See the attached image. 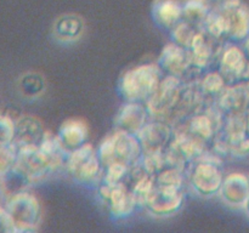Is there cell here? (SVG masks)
<instances>
[{
	"label": "cell",
	"mask_w": 249,
	"mask_h": 233,
	"mask_svg": "<svg viewBox=\"0 0 249 233\" xmlns=\"http://www.w3.org/2000/svg\"><path fill=\"white\" fill-rule=\"evenodd\" d=\"M48 133L38 119L32 116H22L15 121L14 143L17 148L39 147Z\"/></svg>",
	"instance_id": "cell-17"
},
{
	"label": "cell",
	"mask_w": 249,
	"mask_h": 233,
	"mask_svg": "<svg viewBox=\"0 0 249 233\" xmlns=\"http://www.w3.org/2000/svg\"><path fill=\"white\" fill-rule=\"evenodd\" d=\"M15 230L14 222L7 213L6 208L0 205V233H14Z\"/></svg>",
	"instance_id": "cell-30"
},
{
	"label": "cell",
	"mask_w": 249,
	"mask_h": 233,
	"mask_svg": "<svg viewBox=\"0 0 249 233\" xmlns=\"http://www.w3.org/2000/svg\"><path fill=\"white\" fill-rule=\"evenodd\" d=\"M158 66L164 75H174L184 80L189 73L196 68L192 65L191 53L189 49L175 43H169L160 52Z\"/></svg>",
	"instance_id": "cell-10"
},
{
	"label": "cell",
	"mask_w": 249,
	"mask_h": 233,
	"mask_svg": "<svg viewBox=\"0 0 249 233\" xmlns=\"http://www.w3.org/2000/svg\"><path fill=\"white\" fill-rule=\"evenodd\" d=\"M216 106L224 116L245 114L249 112V80L226 85L225 89L216 96Z\"/></svg>",
	"instance_id": "cell-12"
},
{
	"label": "cell",
	"mask_w": 249,
	"mask_h": 233,
	"mask_svg": "<svg viewBox=\"0 0 249 233\" xmlns=\"http://www.w3.org/2000/svg\"><path fill=\"white\" fill-rule=\"evenodd\" d=\"M65 166L73 179L83 183L95 181L104 172L97 150L89 143H85L78 150H72L68 155Z\"/></svg>",
	"instance_id": "cell-6"
},
{
	"label": "cell",
	"mask_w": 249,
	"mask_h": 233,
	"mask_svg": "<svg viewBox=\"0 0 249 233\" xmlns=\"http://www.w3.org/2000/svg\"><path fill=\"white\" fill-rule=\"evenodd\" d=\"M245 209H246V211H247V214L249 215V197H248L247 201H246V204H245Z\"/></svg>",
	"instance_id": "cell-32"
},
{
	"label": "cell",
	"mask_w": 249,
	"mask_h": 233,
	"mask_svg": "<svg viewBox=\"0 0 249 233\" xmlns=\"http://www.w3.org/2000/svg\"><path fill=\"white\" fill-rule=\"evenodd\" d=\"M202 31L206 32L216 40L228 39L229 35V18L221 9L211 10L208 16L201 26Z\"/></svg>",
	"instance_id": "cell-21"
},
{
	"label": "cell",
	"mask_w": 249,
	"mask_h": 233,
	"mask_svg": "<svg viewBox=\"0 0 249 233\" xmlns=\"http://www.w3.org/2000/svg\"><path fill=\"white\" fill-rule=\"evenodd\" d=\"M0 194H2V189H1V184H0Z\"/></svg>",
	"instance_id": "cell-34"
},
{
	"label": "cell",
	"mask_w": 249,
	"mask_h": 233,
	"mask_svg": "<svg viewBox=\"0 0 249 233\" xmlns=\"http://www.w3.org/2000/svg\"><path fill=\"white\" fill-rule=\"evenodd\" d=\"M211 11L208 0H185L182 1V19L201 28Z\"/></svg>",
	"instance_id": "cell-22"
},
{
	"label": "cell",
	"mask_w": 249,
	"mask_h": 233,
	"mask_svg": "<svg viewBox=\"0 0 249 233\" xmlns=\"http://www.w3.org/2000/svg\"><path fill=\"white\" fill-rule=\"evenodd\" d=\"M153 18L160 26L172 29L182 19V1L156 0L153 4Z\"/></svg>",
	"instance_id": "cell-20"
},
{
	"label": "cell",
	"mask_w": 249,
	"mask_h": 233,
	"mask_svg": "<svg viewBox=\"0 0 249 233\" xmlns=\"http://www.w3.org/2000/svg\"><path fill=\"white\" fill-rule=\"evenodd\" d=\"M184 170L175 166H167L158 172L155 176L156 184L158 186H167V187H178L182 188L185 182Z\"/></svg>",
	"instance_id": "cell-25"
},
{
	"label": "cell",
	"mask_w": 249,
	"mask_h": 233,
	"mask_svg": "<svg viewBox=\"0 0 249 233\" xmlns=\"http://www.w3.org/2000/svg\"><path fill=\"white\" fill-rule=\"evenodd\" d=\"M150 116L147 107L142 102H126L121 107L114 119L117 130H123L138 135L146 125Z\"/></svg>",
	"instance_id": "cell-16"
},
{
	"label": "cell",
	"mask_w": 249,
	"mask_h": 233,
	"mask_svg": "<svg viewBox=\"0 0 249 233\" xmlns=\"http://www.w3.org/2000/svg\"><path fill=\"white\" fill-rule=\"evenodd\" d=\"M226 142H228L229 154L237 158H245L249 155V135L238 138V140L226 141Z\"/></svg>",
	"instance_id": "cell-29"
},
{
	"label": "cell",
	"mask_w": 249,
	"mask_h": 233,
	"mask_svg": "<svg viewBox=\"0 0 249 233\" xmlns=\"http://www.w3.org/2000/svg\"><path fill=\"white\" fill-rule=\"evenodd\" d=\"M243 50H245L246 56H247V58L249 61V36L245 40V44H243Z\"/></svg>",
	"instance_id": "cell-31"
},
{
	"label": "cell",
	"mask_w": 249,
	"mask_h": 233,
	"mask_svg": "<svg viewBox=\"0 0 249 233\" xmlns=\"http://www.w3.org/2000/svg\"><path fill=\"white\" fill-rule=\"evenodd\" d=\"M184 80L174 75H164L155 94L146 102L150 116L158 120L170 123L173 113L181 97Z\"/></svg>",
	"instance_id": "cell-4"
},
{
	"label": "cell",
	"mask_w": 249,
	"mask_h": 233,
	"mask_svg": "<svg viewBox=\"0 0 249 233\" xmlns=\"http://www.w3.org/2000/svg\"><path fill=\"white\" fill-rule=\"evenodd\" d=\"M100 196L107 204L109 213L116 218H125L136 209L138 201L131 189L124 182L109 184L102 182L99 188Z\"/></svg>",
	"instance_id": "cell-9"
},
{
	"label": "cell",
	"mask_w": 249,
	"mask_h": 233,
	"mask_svg": "<svg viewBox=\"0 0 249 233\" xmlns=\"http://www.w3.org/2000/svg\"><path fill=\"white\" fill-rule=\"evenodd\" d=\"M182 204H184L182 188L156 184L145 208L155 216H169L178 213L181 209Z\"/></svg>",
	"instance_id": "cell-11"
},
{
	"label": "cell",
	"mask_w": 249,
	"mask_h": 233,
	"mask_svg": "<svg viewBox=\"0 0 249 233\" xmlns=\"http://www.w3.org/2000/svg\"><path fill=\"white\" fill-rule=\"evenodd\" d=\"M218 67L228 85L249 80V61L240 46L228 45L221 49Z\"/></svg>",
	"instance_id": "cell-8"
},
{
	"label": "cell",
	"mask_w": 249,
	"mask_h": 233,
	"mask_svg": "<svg viewBox=\"0 0 249 233\" xmlns=\"http://www.w3.org/2000/svg\"><path fill=\"white\" fill-rule=\"evenodd\" d=\"M199 84H201L203 92L208 97H216L228 85L219 70H213V72H208L207 74H204L199 80Z\"/></svg>",
	"instance_id": "cell-26"
},
{
	"label": "cell",
	"mask_w": 249,
	"mask_h": 233,
	"mask_svg": "<svg viewBox=\"0 0 249 233\" xmlns=\"http://www.w3.org/2000/svg\"><path fill=\"white\" fill-rule=\"evenodd\" d=\"M229 18L228 39L245 41L249 36V9L241 0H224L219 5Z\"/></svg>",
	"instance_id": "cell-15"
},
{
	"label": "cell",
	"mask_w": 249,
	"mask_h": 233,
	"mask_svg": "<svg viewBox=\"0 0 249 233\" xmlns=\"http://www.w3.org/2000/svg\"><path fill=\"white\" fill-rule=\"evenodd\" d=\"M97 154L104 169L112 164L131 167L140 162L143 150L138 136L123 130H116V133L102 141L97 148Z\"/></svg>",
	"instance_id": "cell-1"
},
{
	"label": "cell",
	"mask_w": 249,
	"mask_h": 233,
	"mask_svg": "<svg viewBox=\"0 0 249 233\" xmlns=\"http://www.w3.org/2000/svg\"><path fill=\"white\" fill-rule=\"evenodd\" d=\"M7 213L14 222L16 232L36 231L40 222L41 208L39 200L27 191L9 197L5 204Z\"/></svg>",
	"instance_id": "cell-5"
},
{
	"label": "cell",
	"mask_w": 249,
	"mask_h": 233,
	"mask_svg": "<svg viewBox=\"0 0 249 233\" xmlns=\"http://www.w3.org/2000/svg\"><path fill=\"white\" fill-rule=\"evenodd\" d=\"M247 133H248V135H249V112L247 113Z\"/></svg>",
	"instance_id": "cell-33"
},
{
	"label": "cell",
	"mask_w": 249,
	"mask_h": 233,
	"mask_svg": "<svg viewBox=\"0 0 249 233\" xmlns=\"http://www.w3.org/2000/svg\"><path fill=\"white\" fill-rule=\"evenodd\" d=\"M199 29L201 28H198L195 24L190 23V22L185 21V19H181L179 23H177L170 29L172 31L173 43L189 49L192 40H194L195 35H196Z\"/></svg>",
	"instance_id": "cell-23"
},
{
	"label": "cell",
	"mask_w": 249,
	"mask_h": 233,
	"mask_svg": "<svg viewBox=\"0 0 249 233\" xmlns=\"http://www.w3.org/2000/svg\"><path fill=\"white\" fill-rule=\"evenodd\" d=\"M136 136L142 146L143 153L158 152L169 146L174 136V129L167 121L155 119L150 123L147 121Z\"/></svg>",
	"instance_id": "cell-14"
},
{
	"label": "cell",
	"mask_w": 249,
	"mask_h": 233,
	"mask_svg": "<svg viewBox=\"0 0 249 233\" xmlns=\"http://www.w3.org/2000/svg\"><path fill=\"white\" fill-rule=\"evenodd\" d=\"M221 164L223 158L207 150L201 159L190 165V181L196 193L203 197L219 193L224 181Z\"/></svg>",
	"instance_id": "cell-3"
},
{
	"label": "cell",
	"mask_w": 249,
	"mask_h": 233,
	"mask_svg": "<svg viewBox=\"0 0 249 233\" xmlns=\"http://www.w3.org/2000/svg\"><path fill=\"white\" fill-rule=\"evenodd\" d=\"M14 167L18 170L31 184L45 179L56 170L50 157L40 147L18 148V155Z\"/></svg>",
	"instance_id": "cell-7"
},
{
	"label": "cell",
	"mask_w": 249,
	"mask_h": 233,
	"mask_svg": "<svg viewBox=\"0 0 249 233\" xmlns=\"http://www.w3.org/2000/svg\"><path fill=\"white\" fill-rule=\"evenodd\" d=\"M18 148L14 142L0 145V179L15 166Z\"/></svg>",
	"instance_id": "cell-27"
},
{
	"label": "cell",
	"mask_w": 249,
	"mask_h": 233,
	"mask_svg": "<svg viewBox=\"0 0 249 233\" xmlns=\"http://www.w3.org/2000/svg\"><path fill=\"white\" fill-rule=\"evenodd\" d=\"M164 77L158 65H142L125 72L119 83V92L126 102H146L155 94Z\"/></svg>",
	"instance_id": "cell-2"
},
{
	"label": "cell",
	"mask_w": 249,
	"mask_h": 233,
	"mask_svg": "<svg viewBox=\"0 0 249 233\" xmlns=\"http://www.w3.org/2000/svg\"><path fill=\"white\" fill-rule=\"evenodd\" d=\"M219 194L228 205L245 206L249 197V177L240 172L228 175L224 177Z\"/></svg>",
	"instance_id": "cell-18"
},
{
	"label": "cell",
	"mask_w": 249,
	"mask_h": 233,
	"mask_svg": "<svg viewBox=\"0 0 249 233\" xmlns=\"http://www.w3.org/2000/svg\"><path fill=\"white\" fill-rule=\"evenodd\" d=\"M56 137L63 148L71 153L87 143L88 128L82 120L70 119L62 124Z\"/></svg>",
	"instance_id": "cell-19"
},
{
	"label": "cell",
	"mask_w": 249,
	"mask_h": 233,
	"mask_svg": "<svg viewBox=\"0 0 249 233\" xmlns=\"http://www.w3.org/2000/svg\"><path fill=\"white\" fill-rule=\"evenodd\" d=\"M15 121L9 116L0 114V145L14 142Z\"/></svg>",
	"instance_id": "cell-28"
},
{
	"label": "cell",
	"mask_w": 249,
	"mask_h": 233,
	"mask_svg": "<svg viewBox=\"0 0 249 233\" xmlns=\"http://www.w3.org/2000/svg\"><path fill=\"white\" fill-rule=\"evenodd\" d=\"M56 33L61 39H75L83 31V23L78 17L67 16L56 23Z\"/></svg>",
	"instance_id": "cell-24"
},
{
	"label": "cell",
	"mask_w": 249,
	"mask_h": 233,
	"mask_svg": "<svg viewBox=\"0 0 249 233\" xmlns=\"http://www.w3.org/2000/svg\"><path fill=\"white\" fill-rule=\"evenodd\" d=\"M221 49L223 46L220 40H216L199 29L189 48L194 67L198 70L206 69L214 62V60H219Z\"/></svg>",
	"instance_id": "cell-13"
}]
</instances>
